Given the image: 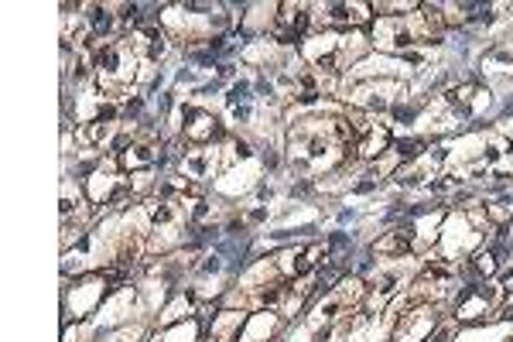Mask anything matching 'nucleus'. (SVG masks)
Wrapping results in <instances>:
<instances>
[{"label": "nucleus", "mask_w": 513, "mask_h": 342, "mask_svg": "<svg viewBox=\"0 0 513 342\" xmlns=\"http://www.w3.org/2000/svg\"><path fill=\"white\" fill-rule=\"evenodd\" d=\"M472 267L479 270V274H493V270H496V253H493V250H489V253H479Z\"/></svg>", "instance_id": "39448f33"}, {"label": "nucleus", "mask_w": 513, "mask_h": 342, "mask_svg": "<svg viewBox=\"0 0 513 342\" xmlns=\"http://www.w3.org/2000/svg\"><path fill=\"white\" fill-rule=\"evenodd\" d=\"M123 21H127V24H130V21L137 24V21H140V7H137V4H130V7H123Z\"/></svg>", "instance_id": "1a4fd4ad"}, {"label": "nucleus", "mask_w": 513, "mask_h": 342, "mask_svg": "<svg viewBox=\"0 0 513 342\" xmlns=\"http://www.w3.org/2000/svg\"><path fill=\"white\" fill-rule=\"evenodd\" d=\"M377 253H404L407 250V236H404V229H397L390 240H383V243H373Z\"/></svg>", "instance_id": "20e7f679"}, {"label": "nucleus", "mask_w": 513, "mask_h": 342, "mask_svg": "<svg viewBox=\"0 0 513 342\" xmlns=\"http://www.w3.org/2000/svg\"><path fill=\"white\" fill-rule=\"evenodd\" d=\"M110 24H113V18H110V11L96 7V11H93V28H96V31H110Z\"/></svg>", "instance_id": "0eeeda50"}, {"label": "nucleus", "mask_w": 513, "mask_h": 342, "mask_svg": "<svg viewBox=\"0 0 513 342\" xmlns=\"http://www.w3.org/2000/svg\"><path fill=\"white\" fill-rule=\"evenodd\" d=\"M212 137H219L216 116L202 113V110H189V123H185V140H192V144H209Z\"/></svg>", "instance_id": "f257e3e1"}, {"label": "nucleus", "mask_w": 513, "mask_h": 342, "mask_svg": "<svg viewBox=\"0 0 513 342\" xmlns=\"http://www.w3.org/2000/svg\"><path fill=\"white\" fill-rule=\"evenodd\" d=\"M503 318H513V304H506V308H503Z\"/></svg>", "instance_id": "9b49d317"}, {"label": "nucleus", "mask_w": 513, "mask_h": 342, "mask_svg": "<svg viewBox=\"0 0 513 342\" xmlns=\"http://www.w3.org/2000/svg\"><path fill=\"white\" fill-rule=\"evenodd\" d=\"M332 247H349V236H346V233H335V236H332Z\"/></svg>", "instance_id": "9d476101"}, {"label": "nucleus", "mask_w": 513, "mask_h": 342, "mask_svg": "<svg viewBox=\"0 0 513 342\" xmlns=\"http://www.w3.org/2000/svg\"><path fill=\"white\" fill-rule=\"evenodd\" d=\"M154 157H157V154H154L151 147H130V151L123 154V164H127V168H147V164H154Z\"/></svg>", "instance_id": "f03ea898"}, {"label": "nucleus", "mask_w": 513, "mask_h": 342, "mask_svg": "<svg viewBox=\"0 0 513 342\" xmlns=\"http://www.w3.org/2000/svg\"><path fill=\"white\" fill-rule=\"evenodd\" d=\"M421 147H424L421 140H394V151H397L400 157H414Z\"/></svg>", "instance_id": "423d86ee"}, {"label": "nucleus", "mask_w": 513, "mask_h": 342, "mask_svg": "<svg viewBox=\"0 0 513 342\" xmlns=\"http://www.w3.org/2000/svg\"><path fill=\"white\" fill-rule=\"evenodd\" d=\"M250 99V86L247 82H236L233 89H229V103H247Z\"/></svg>", "instance_id": "6e6552de"}, {"label": "nucleus", "mask_w": 513, "mask_h": 342, "mask_svg": "<svg viewBox=\"0 0 513 342\" xmlns=\"http://www.w3.org/2000/svg\"><path fill=\"white\" fill-rule=\"evenodd\" d=\"M387 144H390V133L380 127V130H373V133H370V137H366V140L360 144V151H363V154H380V147H387Z\"/></svg>", "instance_id": "7ed1b4c3"}]
</instances>
